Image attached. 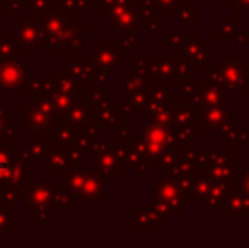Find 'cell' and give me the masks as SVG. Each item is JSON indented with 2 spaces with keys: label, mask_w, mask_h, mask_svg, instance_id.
Here are the masks:
<instances>
[{
  "label": "cell",
  "mask_w": 249,
  "mask_h": 248,
  "mask_svg": "<svg viewBox=\"0 0 249 248\" xmlns=\"http://www.w3.org/2000/svg\"><path fill=\"white\" fill-rule=\"evenodd\" d=\"M31 83V61L0 60V92L27 94Z\"/></svg>",
  "instance_id": "cell-1"
},
{
  "label": "cell",
  "mask_w": 249,
  "mask_h": 248,
  "mask_svg": "<svg viewBox=\"0 0 249 248\" xmlns=\"http://www.w3.org/2000/svg\"><path fill=\"white\" fill-rule=\"evenodd\" d=\"M73 20L75 19L68 17L61 9L51 10V12L41 16V26H43L44 31V51H46V55L58 57L61 53V39Z\"/></svg>",
  "instance_id": "cell-2"
},
{
  "label": "cell",
  "mask_w": 249,
  "mask_h": 248,
  "mask_svg": "<svg viewBox=\"0 0 249 248\" xmlns=\"http://www.w3.org/2000/svg\"><path fill=\"white\" fill-rule=\"evenodd\" d=\"M17 38L26 57H36L41 48H44V31L41 26V17L37 16H20L16 17Z\"/></svg>",
  "instance_id": "cell-3"
},
{
  "label": "cell",
  "mask_w": 249,
  "mask_h": 248,
  "mask_svg": "<svg viewBox=\"0 0 249 248\" xmlns=\"http://www.w3.org/2000/svg\"><path fill=\"white\" fill-rule=\"evenodd\" d=\"M54 180L46 179V180H36L29 179L24 186V195H22V208L26 211L33 208H53V194H54Z\"/></svg>",
  "instance_id": "cell-4"
},
{
  "label": "cell",
  "mask_w": 249,
  "mask_h": 248,
  "mask_svg": "<svg viewBox=\"0 0 249 248\" xmlns=\"http://www.w3.org/2000/svg\"><path fill=\"white\" fill-rule=\"evenodd\" d=\"M92 100L83 94H80L75 99V102L61 114V126H66L75 133L85 131L90 126V121H92Z\"/></svg>",
  "instance_id": "cell-5"
},
{
  "label": "cell",
  "mask_w": 249,
  "mask_h": 248,
  "mask_svg": "<svg viewBox=\"0 0 249 248\" xmlns=\"http://www.w3.org/2000/svg\"><path fill=\"white\" fill-rule=\"evenodd\" d=\"M61 70H65L68 75H71L80 87L87 85L93 76L92 66H90L89 60H87L83 55L75 57L73 53H70V58L61 65Z\"/></svg>",
  "instance_id": "cell-6"
},
{
  "label": "cell",
  "mask_w": 249,
  "mask_h": 248,
  "mask_svg": "<svg viewBox=\"0 0 249 248\" xmlns=\"http://www.w3.org/2000/svg\"><path fill=\"white\" fill-rule=\"evenodd\" d=\"M22 153L31 163H44L48 155V150H50V139L41 138V136H31L29 139L22 143Z\"/></svg>",
  "instance_id": "cell-7"
},
{
  "label": "cell",
  "mask_w": 249,
  "mask_h": 248,
  "mask_svg": "<svg viewBox=\"0 0 249 248\" xmlns=\"http://www.w3.org/2000/svg\"><path fill=\"white\" fill-rule=\"evenodd\" d=\"M24 50L17 33L2 31L0 33V60H19L24 58Z\"/></svg>",
  "instance_id": "cell-8"
},
{
  "label": "cell",
  "mask_w": 249,
  "mask_h": 248,
  "mask_svg": "<svg viewBox=\"0 0 249 248\" xmlns=\"http://www.w3.org/2000/svg\"><path fill=\"white\" fill-rule=\"evenodd\" d=\"M17 158V148L14 145V139L0 138V184L10 175L14 169V163Z\"/></svg>",
  "instance_id": "cell-9"
},
{
  "label": "cell",
  "mask_w": 249,
  "mask_h": 248,
  "mask_svg": "<svg viewBox=\"0 0 249 248\" xmlns=\"http://www.w3.org/2000/svg\"><path fill=\"white\" fill-rule=\"evenodd\" d=\"M107 195L104 194V187H102V179L97 177L95 173L87 172L85 180H83L82 191H80V199L82 201H104Z\"/></svg>",
  "instance_id": "cell-10"
},
{
  "label": "cell",
  "mask_w": 249,
  "mask_h": 248,
  "mask_svg": "<svg viewBox=\"0 0 249 248\" xmlns=\"http://www.w3.org/2000/svg\"><path fill=\"white\" fill-rule=\"evenodd\" d=\"M16 202L2 201L0 199V231H16Z\"/></svg>",
  "instance_id": "cell-11"
},
{
  "label": "cell",
  "mask_w": 249,
  "mask_h": 248,
  "mask_svg": "<svg viewBox=\"0 0 249 248\" xmlns=\"http://www.w3.org/2000/svg\"><path fill=\"white\" fill-rule=\"evenodd\" d=\"M0 138H16V117L9 114V104L0 100Z\"/></svg>",
  "instance_id": "cell-12"
},
{
  "label": "cell",
  "mask_w": 249,
  "mask_h": 248,
  "mask_svg": "<svg viewBox=\"0 0 249 248\" xmlns=\"http://www.w3.org/2000/svg\"><path fill=\"white\" fill-rule=\"evenodd\" d=\"M78 197L73 195L71 192L65 191L61 186L54 187V194H53V209H75Z\"/></svg>",
  "instance_id": "cell-13"
},
{
  "label": "cell",
  "mask_w": 249,
  "mask_h": 248,
  "mask_svg": "<svg viewBox=\"0 0 249 248\" xmlns=\"http://www.w3.org/2000/svg\"><path fill=\"white\" fill-rule=\"evenodd\" d=\"M54 92V80L51 76H39V78L31 80L29 90L27 94L29 95H53Z\"/></svg>",
  "instance_id": "cell-14"
},
{
  "label": "cell",
  "mask_w": 249,
  "mask_h": 248,
  "mask_svg": "<svg viewBox=\"0 0 249 248\" xmlns=\"http://www.w3.org/2000/svg\"><path fill=\"white\" fill-rule=\"evenodd\" d=\"M26 7L31 16H44L51 10L59 9V0H26Z\"/></svg>",
  "instance_id": "cell-15"
},
{
  "label": "cell",
  "mask_w": 249,
  "mask_h": 248,
  "mask_svg": "<svg viewBox=\"0 0 249 248\" xmlns=\"http://www.w3.org/2000/svg\"><path fill=\"white\" fill-rule=\"evenodd\" d=\"M85 7H89L87 5V0H59V9L68 17H71V19L83 16Z\"/></svg>",
  "instance_id": "cell-16"
},
{
  "label": "cell",
  "mask_w": 249,
  "mask_h": 248,
  "mask_svg": "<svg viewBox=\"0 0 249 248\" xmlns=\"http://www.w3.org/2000/svg\"><path fill=\"white\" fill-rule=\"evenodd\" d=\"M26 0H2V12L3 16L17 17L26 10Z\"/></svg>",
  "instance_id": "cell-17"
},
{
  "label": "cell",
  "mask_w": 249,
  "mask_h": 248,
  "mask_svg": "<svg viewBox=\"0 0 249 248\" xmlns=\"http://www.w3.org/2000/svg\"><path fill=\"white\" fill-rule=\"evenodd\" d=\"M53 211L54 209L53 208H48V206H44V208H33L29 209V216L33 219H37V221L44 223V225H53Z\"/></svg>",
  "instance_id": "cell-18"
},
{
  "label": "cell",
  "mask_w": 249,
  "mask_h": 248,
  "mask_svg": "<svg viewBox=\"0 0 249 248\" xmlns=\"http://www.w3.org/2000/svg\"><path fill=\"white\" fill-rule=\"evenodd\" d=\"M9 235L10 233L0 231V248H5L7 245H9Z\"/></svg>",
  "instance_id": "cell-19"
},
{
  "label": "cell",
  "mask_w": 249,
  "mask_h": 248,
  "mask_svg": "<svg viewBox=\"0 0 249 248\" xmlns=\"http://www.w3.org/2000/svg\"><path fill=\"white\" fill-rule=\"evenodd\" d=\"M3 16V12H2V0H0V17Z\"/></svg>",
  "instance_id": "cell-20"
}]
</instances>
